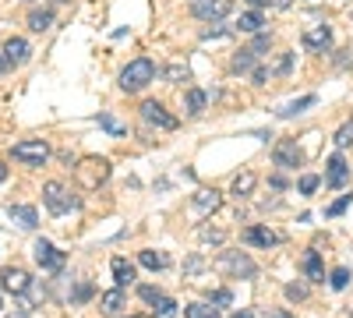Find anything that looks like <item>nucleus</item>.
Masks as SVG:
<instances>
[{"instance_id": "35", "label": "nucleus", "mask_w": 353, "mask_h": 318, "mask_svg": "<svg viewBox=\"0 0 353 318\" xmlns=\"http://www.w3.org/2000/svg\"><path fill=\"white\" fill-rule=\"evenodd\" d=\"M269 46H272V36H269V32H258L254 43H251V53H265Z\"/></svg>"}, {"instance_id": "5", "label": "nucleus", "mask_w": 353, "mask_h": 318, "mask_svg": "<svg viewBox=\"0 0 353 318\" xmlns=\"http://www.w3.org/2000/svg\"><path fill=\"white\" fill-rule=\"evenodd\" d=\"M32 258H36V266L43 269V272H61L64 269V262H68V258H64V251L61 248H57V244H50V241H36V248H32Z\"/></svg>"}, {"instance_id": "17", "label": "nucleus", "mask_w": 353, "mask_h": 318, "mask_svg": "<svg viewBox=\"0 0 353 318\" xmlns=\"http://www.w3.org/2000/svg\"><path fill=\"white\" fill-rule=\"evenodd\" d=\"M304 276L311 279V283H325V269H321V258H318V251L311 248V251H304Z\"/></svg>"}, {"instance_id": "21", "label": "nucleus", "mask_w": 353, "mask_h": 318, "mask_svg": "<svg viewBox=\"0 0 353 318\" xmlns=\"http://www.w3.org/2000/svg\"><path fill=\"white\" fill-rule=\"evenodd\" d=\"M138 262H141L145 269H152V272H163V269L170 266V258H166L163 251H152V248H149V251H141V255H138Z\"/></svg>"}, {"instance_id": "44", "label": "nucleus", "mask_w": 353, "mask_h": 318, "mask_svg": "<svg viewBox=\"0 0 353 318\" xmlns=\"http://www.w3.org/2000/svg\"><path fill=\"white\" fill-rule=\"evenodd\" d=\"M269 74H272V71H265V68H254V74H251V78H254V85H265V81H269Z\"/></svg>"}, {"instance_id": "13", "label": "nucleus", "mask_w": 353, "mask_h": 318, "mask_svg": "<svg viewBox=\"0 0 353 318\" xmlns=\"http://www.w3.org/2000/svg\"><path fill=\"white\" fill-rule=\"evenodd\" d=\"M0 53H4V61H8L11 68H18V64H25V61H28V53H32V50H28V43H25L21 36H11Z\"/></svg>"}, {"instance_id": "14", "label": "nucleus", "mask_w": 353, "mask_h": 318, "mask_svg": "<svg viewBox=\"0 0 353 318\" xmlns=\"http://www.w3.org/2000/svg\"><path fill=\"white\" fill-rule=\"evenodd\" d=\"M244 241L248 244H254V248H272V244H279V234H276V230H269V226H248L244 230Z\"/></svg>"}, {"instance_id": "11", "label": "nucleus", "mask_w": 353, "mask_h": 318, "mask_svg": "<svg viewBox=\"0 0 353 318\" xmlns=\"http://www.w3.org/2000/svg\"><path fill=\"white\" fill-rule=\"evenodd\" d=\"M272 156H276V166H283V170H293V166L304 163V152H301L297 141H279Z\"/></svg>"}, {"instance_id": "49", "label": "nucleus", "mask_w": 353, "mask_h": 318, "mask_svg": "<svg viewBox=\"0 0 353 318\" xmlns=\"http://www.w3.org/2000/svg\"><path fill=\"white\" fill-rule=\"evenodd\" d=\"M248 4H251V8H261V4H269V0H248Z\"/></svg>"}, {"instance_id": "16", "label": "nucleus", "mask_w": 353, "mask_h": 318, "mask_svg": "<svg viewBox=\"0 0 353 318\" xmlns=\"http://www.w3.org/2000/svg\"><path fill=\"white\" fill-rule=\"evenodd\" d=\"M254 184H258V177H254V173H251V170H244V173H241V177H237V181H233V188H230V195H233V198H237V201H244V198H251V195H254Z\"/></svg>"}, {"instance_id": "26", "label": "nucleus", "mask_w": 353, "mask_h": 318, "mask_svg": "<svg viewBox=\"0 0 353 318\" xmlns=\"http://www.w3.org/2000/svg\"><path fill=\"white\" fill-rule=\"evenodd\" d=\"M188 318H219V308L205 304V301H194V304H188Z\"/></svg>"}, {"instance_id": "34", "label": "nucleus", "mask_w": 353, "mask_h": 318, "mask_svg": "<svg viewBox=\"0 0 353 318\" xmlns=\"http://www.w3.org/2000/svg\"><path fill=\"white\" fill-rule=\"evenodd\" d=\"M318 184H321V177H318V173H304V177H301V195H311V191H318Z\"/></svg>"}, {"instance_id": "29", "label": "nucleus", "mask_w": 353, "mask_h": 318, "mask_svg": "<svg viewBox=\"0 0 353 318\" xmlns=\"http://www.w3.org/2000/svg\"><path fill=\"white\" fill-rule=\"evenodd\" d=\"M329 286H332V290H346V286H350V269H346V266L332 269V276H329Z\"/></svg>"}, {"instance_id": "41", "label": "nucleus", "mask_w": 353, "mask_h": 318, "mask_svg": "<svg viewBox=\"0 0 353 318\" xmlns=\"http://www.w3.org/2000/svg\"><path fill=\"white\" fill-rule=\"evenodd\" d=\"M99 124H103L106 131H113V135H124V128H121V124H117L113 117H99Z\"/></svg>"}, {"instance_id": "15", "label": "nucleus", "mask_w": 353, "mask_h": 318, "mask_svg": "<svg viewBox=\"0 0 353 318\" xmlns=\"http://www.w3.org/2000/svg\"><path fill=\"white\" fill-rule=\"evenodd\" d=\"M113 283H117V290H124V286L134 283V266L128 262V258H113Z\"/></svg>"}, {"instance_id": "47", "label": "nucleus", "mask_w": 353, "mask_h": 318, "mask_svg": "<svg viewBox=\"0 0 353 318\" xmlns=\"http://www.w3.org/2000/svg\"><path fill=\"white\" fill-rule=\"evenodd\" d=\"M233 318H254V315H251L248 308H241V311H233Z\"/></svg>"}, {"instance_id": "3", "label": "nucleus", "mask_w": 353, "mask_h": 318, "mask_svg": "<svg viewBox=\"0 0 353 318\" xmlns=\"http://www.w3.org/2000/svg\"><path fill=\"white\" fill-rule=\"evenodd\" d=\"M74 177H78V184H81L85 191H96V188L110 177V163L99 159V156H85V159L74 166Z\"/></svg>"}, {"instance_id": "46", "label": "nucleus", "mask_w": 353, "mask_h": 318, "mask_svg": "<svg viewBox=\"0 0 353 318\" xmlns=\"http://www.w3.org/2000/svg\"><path fill=\"white\" fill-rule=\"evenodd\" d=\"M269 4H272V8H279V11H286V8L293 4V0H269Z\"/></svg>"}, {"instance_id": "8", "label": "nucleus", "mask_w": 353, "mask_h": 318, "mask_svg": "<svg viewBox=\"0 0 353 318\" xmlns=\"http://www.w3.org/2000/svg\"><path fill=\"white\" fill-rule=\"evenodd\" d=\"M304 50H311V53H329V50H332V28L321 25V21H311V25L304 28Z\"/></svg>"}, {"instance_id": "9", "label": "nucleus", "mask_w": 353, "mask_h": 318, "mask_svg": "<svg viewBox=\"0 0 353 318\" xmlns=\"http://www.w3.org/2000/svg\"><path fill=\"white\" fill-rule=\"evenodd\" d=\"M194 18H205V21H219L233 11V0H194L191 4Z\"/></svg>"}, {"instance_id": "40", "label": "nucleus", "mask_w": 353, "mask_h": 318, "mask_svg": "<svg viewBox=\"0 0 353 318\" xmlns=\"http://www.w3.org/2000/svg\"><path fill=\"white\" fill-rule=\"evenodd\" d=\"M290 68H293V53H283L276 61V74H290Z\"/></svg>"}, {"instance_id": "51", "label": "nucleus", "mask_w": 353, "mask_h": 318, "mask_svg": "<svg viewBox=\"0 0 353 318\" xmlns=\"http://www.w3.org/2000/svg\"><path fill=\"white\" fill-rule=\"evenodd\" d=\"M131 318H141V315H131Z\"/></svg>"}, {"instance_id": "37", "label": "nucleus", "mask_w": 353, "mask_h": 318, "mask_svg": "<svg viewBox=\"0 0 353 318\" xmlns=\"http://www.w3.org/2000/svg\"><path fill=\"white\" fill-rule=\"evenodd\" d=\"M205 269V262H201V255H191L188 262H184V276H198Z\"/></svg>"}, {"instance_id": "2", "label": "nucleus", "mask_w": 353, "mask_h": 318, "mask_svg": "<svg viewBox=\"0 0 353 318\" xmlns=\"http://www.w3.org/2000/svg\"><path fill=\"white\" fill-rule=\"evenodd\" d=\"M149 81H156V64L149 61V57H138V61H131L121 71V89L124 92H141Z\"/></svg>"}, {"instance_id": "18", "label": "nucleus", "mask_w": 353, "mask_h": 318, "mask_svg": "<svg viewBox=\"0 0 353 318\" xmlns=\"http://www.w3.org/2000/svg\"><path fill=\"white\" fill-rule=\"evenodd\" d=\"M11 219L21 226V230H36L39 226V212L32 206H11Z\"/></svg>"}, {"instance_id": "36", "label": "nucleus", "mask_w": 353, "mask_h": 318, "mask_svg": "<svg viewBox=\"0 0 353 318\" xmlns=\"http://www.w3.org/2000/svg\"><path fill=\"white\" fill-rule=\"evenodd\" d=\"M350 201H353V195H343L339 201H332V206L325 209V216H343V212H346V206H350Z\"/></svg>"}, {"instance_id": "43", "label": "nucleus", "mask_w": 353, "mask_h": 318, "mask_svg": "<svg viewBox=\"0 0 353 318\" xmlns=\"http://www.w3.org/2000/svg\"><path fill=\"white\" fill-rule=\"evenodd\" d=\"M261 318H293L290 311H283V308H265V315Z\"/></svg>"}, {"instance_id": "25", "label": "nucleus", "mask_w": 353, "mask_h": 318, "mask_svg": "<svg viewBox=\"0 0 353 318\" xmlns=\"http://www.w3.org/2000/svg\"><path fill=\"white\" fill-rule=\"evenodd\" d=\"M261 25H265L261 11H244V14H241V21H237L241 32H261Z\"/></svg>"}, {"instance_id": "27", "label": "nucleus", "mask_w": 353, "mask_h": 318, "mask_svg": "<svg viewBox=\"0 0 353 318\" xmlns=\"http://www.w3.org/2000/svg\"><path fill=\"white\" fill-rule=\"evenodd\" d=\"M198 237L205 244H223L226 241V230H219V226H198Z\"/></svg>"}, {"instance_id": "38", "label": "nucleus", "mask_w": 353, "mask_h": 318, "mask_svg": "<svg viewBox=\"0 0 353 318\" xmlns=\"http://www.w3.org/2000/svg\"><path fill=\"white\" fill-rule=\"evenodd\" d=\"M286 297H290V301H304V297H307V286L290 283V286H286Z\"/></svg>"}, {"instance_id": "23", "label": "nucleus", "mask_w": 353, "mask_h": 318, "mask_svg": "<svg viewBox=\"0 0 353 318\" xmlns=\"http://www.w3.org/2000/svg\"><path fill=\"white\" fill-rule=\"evenodd\" d=\"M50 25H53V11H46V8H43V11H39V8L28 11V28H32V32H46Z\"/></svg>"}, {"instance_id": "6", "label": "nucleus", "mask_w": 353, "mask_h": 318, "mask_svg": "<svg viewBox=\"0 0 353 318\" xmlns=\"http://www.w3.org/2000/svg\"><path fill=\"white\" fill-rule=\"evenodd\" d=\"M141 121L145 124H152V128H159V131H176V121L173 113H166V106L163 103H156V99H145L141 103Z\"/></svg>"}, {"instance_id": "10", "label": "nucleus", "mask_w": 353, "mask_h": 318, "mask_svg": "<svg viewBox=\"0 0 353 318\" xmlns=\"http://www.w3.org/2000/svg\"><path fill=\"white\" fill-rule=\"evenodd\" d=\"M0 286L21 297V294L32 290V279H28V272H25V269H0Z\"/></svg>"}, {"instance_id": "22", "label": "nucleus", "mask_w": 353, "mask_h": 318, "mask_svg": "<svg viewBox=\"0 0 353 318\" xmlns=\"http://www.w3.org/2000/svg\"><path fill=\"white\" fill-rule=\"evenodd\" d=\"M205 103H209V99H205L201 89H188V96H184V110L191 113V117H201V113H205Z\"/></svg>"}, {"instance_id": "50", "label": "nucleus", "mask_w": 353, "mask_h": 318, "mask_svg": "<svg viewBox=\"0 0 353 318\" xmlns=\"http://www.w3.org/2000/svg\"><path fill=\"white\" fill-rule=\"evenodd\" d=\"M4 68H8V61H4V57H0V71H4Z\"/></svg>"}, {"instance_id": "4", "label": "nucleus", "mask_w": 353, "mask_h": 318, "mask_svg": "<svg viewBox=\"0 0 353 318\" xmlns=\"http://www.w3.org/2000/svg\"><path fill=\"white\" fill-rule=\"evenodd\" d=\"M11 156L25 166H43L50 159V146L43 138H25V141H14L11 146Z\"/></svg>"}, {"instance_id": "28", "label": "nucleus", "mask_w": 353, "mask_h": 318, "mask_svg": "<svg viewBox=\"0 0 353 318\" xmlns=\"http://www.w3.org/2000/svg\"><path fill=\"white\" fill-rule=\"evenodd\" d=\"M230 68L237 71V74H241V71H251V68H254V53H251V50H241V53L230 61Z\"/></svg>"}, {"instance_id": "32", "label": "nucleus", "mask_w": 353, "mask_h": 318, "mask_svg": "<svg viewBox=\"0 0 353 318\" xmlns=\"http://www.w3.org/2000/svg\"><path fill=\"white\" fill-rule=\"evenodd\" d=\"M336 149H346V146H353V124H343L339 131H336Z\"/></svg>"}, {"instance_id": "19", "label": "nucleus", "mask_w": 353, "mask_h": 318, "mask_svg": "<svg viewBox=\"0 0 353 318\" xmlns=\"http://www.w3.org/2000/svg\"><path fill=\"white\" fill-rule=\"evenodd\" d=\"M219 201H223L219 191H198V195L191 198V206H194V212H216Z\"/></svg>"}, {"instance_id": "20", "label": "nucleus", "mask_w": 353, "mask_h": 318, "mask_svg": "<svg viewBox=\"0 0 353 318\" xmlns=\"http://www.w3.org/2000/svg\"><path fill=\"white\" fill-rule=\"evenodd\" d=\"M318 103V96H301V99H293V103H286L283 110H276V117H283V121H290V117H297V113H304V110H311Z\"/></svg>"}, {"instance_id": "33", "label": "nucleus", "mask_w": 353, "mask_h": 318, "mask_svg": "<svg viewBox=\"0 0 353 318\" xmlns=\"http://www.w3.org/2000/svg\"><path fill=\"white\" fill-rule=\"evenodd\" d=\"M209 304L212 308H226V304H233V294L230 290H209Z\"/></svg>"}, {"instance_id": "12", "label": "nucleus", "mask_w": 353, "mask_h": 318, "mask_svg": "<svg viewBox=\"0 0 353 318\" xmlns=\"http://www.w3.org/2000/svg\"><path fill=\"white\" fill-rule=\"evenodd\" d=\"M329 170H325V181H329V188H346V181H350V166H346V159L336 152V156H329V163H325Z\"/></svg>"}, {"instance_id": "42", "label": "nucleus", "mask_w": 353, "mask_h": 318, "mask_svg": "<svg viewBox=\"0 0 353 318\" xmlns=\"http://www.w3.org/2000/svg\"><path fill=\"white\" fill-rule=\"evenodd\" d=\"M226 32H230V28H219V25H216V28H205L201 39H219V36H226Z\"/></svg>"}, {"instance_id": "31", "label": "nucleus", "mask_w": 353, "mask_h": 318, "mask_svg": "<svg viewBox=\"0 0 353 318\" xmlns=\"http://www.w3.org/2000/svg\"><path fill=\"white\" fill-rule=\"evenodd\" d=\"M156 315H159V318H173V315H176V301L163 294V297L156 301Z\"/></svg>"}, {"instance_id": "30", "label": "nucleus", "mask_w": 353, "mask_h": 318, "mask_svg": "<svg viewBox=\"0 0 353 318\" xmlns=\"http://www.w3.org/2000/svg\"><path fill=\"white\" fill-rule=\"evenodd\" d=\"M188 64H170L166 68V81H173V85H181V81H188Z\"/></svg>"}, {"instance_id": "45", "label": "nucleus", "mask_w": 353, "mask_h": 318, "mask_svg": "<svg viewBox=\"0 0 353 318\" xmlns=\"http://www.w3.org/2000/svg\"><path fill=\"white\" fill-rule=\"evenodd\" d=\"M88 294H92V286H88V283H81V286H78V294H74V301H85Z\"/></svg>"}, {"instance_id": "48", "label": "nucleus", "mask_w": 353, "mask_h": 318, "mask_svg": "<svg viewBox=\"0 0 353 318\" xmlns=\"http://www.w3.org/2000/svg\"><path fill=\"white\" fill-rule=\"evenodd\" d=\"M4 181H8V166H4V163H0V184H4Z\"/></svg>"}, {"instance_id": "52", "label": "nucleus", "mask_w": 353, "mask_h": 318, "mask_svg": "<svg viewBox=\"0 0 353 318\" xmlns=\"http://www.w3.org/2000/svg\"><path fill=\"white\" fill-rule=\"evenodd\" d=\"M0 308H4V304H0Z\"/></svg>"}, {"instance_id": "7", "label": "nucleus", "mask_w": 353, "mask_h": 318, "mask_svg": "<svg viewBox=\"0 0 353 318\" xmlns=\"http://www.w3.org/2000/svg\"><path fill=\"white\" fill-rule=\"evenodd\" d=\"M43 201H46V209L53 212V216H64L71 206H74V198H71V191L61 184V181H50L46 188H43Z\"/></svg>"}, {"instance_id": "24", "label": "nucleus", "mask_w": 353, "mask_h": 318, "mask_svg": "<svg viewBox=\"0 0 353 318\" xmlns=\"http://www.w3.org/2000/svg\"><path fill=\"white\" fill-rule=\"evenodd\" d=\"M99 308H103V315H117L124 308V290H110V294H103L99 297Z\"/></svg>"}, {"instance_id": "39", "label": "nucleus", "mask_w": 353, "mask_h": 318, "mask_svg": "<svg viewBox=\"0 0 353 318\" xmlns=\"http://www.w3.org/2000/svg\"><path fill=\"white\" fill-rule=\"evenodd\" d=\"M138 294H141V301H149V304H156V301L163 297V290H159V286H141Z\"/></svg>"}, {"instance_id": "1", "label": "nucleus", "mask_w": 353, "mask_h": 318, "mask_svg": "<svg viewBox=\"0 0 353 318\" xmlns=\"http://www.w3.org/2000/svg\"><path fill=\"white\" fill-rule=\"evenodd\" d=\"M216 269L230 279H254L258 276V266H254V258L244 255V251H223L216 258Z\"/></svg>"}]
</instances>
